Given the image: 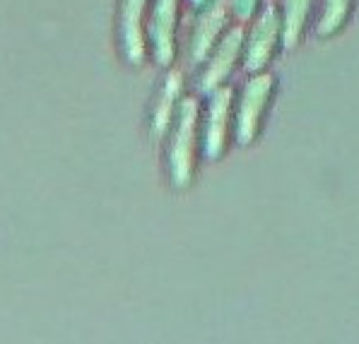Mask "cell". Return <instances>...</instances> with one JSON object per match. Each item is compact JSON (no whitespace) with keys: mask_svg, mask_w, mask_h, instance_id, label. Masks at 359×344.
I'll return each mask as SVG.
<instances>
[{"mask_svg":"<svg viewBox=\"0 0 359 344\" xmlns=\"http://www.w3.org/2000/svg\"><path fill=\"white\" fill-rule=\"evenodd\" d=\"M201 94L189 97L186 94L171 121L167 135H164V169L167 181L174 191L184 193L196 183L198 162L203 159L201 152Z\"/></svg>","mask_w":359,"mask_h":344,"instance_id":"obj_1","label":"cell"},{"mask_svg":"<svg viewBox=\"0 0 359 344\" xmlns=\"http://www.w3.org/2000/svg\"><path fill=\"white\" fill-rule=\"evenodd\" d=\"M280 80L273 70L248 73L244 85L234 90V145L251 147L263 135L273 111Z\"/></svg>","mask_w":359,"mask_h":344,"instance_id":"obj_2","label":"cell"},{"mask_svg":"<svg viewBox=\"0 0 359 344\" xmlns=\"http://www.w3.org/2000/svg\"><path fill=\"white\" fill-rule=\"evenodd\" d=\"M244 36V58H241V70L248 73H261L270 70L280 53L285 48L283 36V20L275 0H268L258 15L251 22H246Z\"/></svg>","mask_w":359,"mask_h":344,"instance_id":"obj_3","label":"cell"},{"mask_svg":"<svg viewBox=\"0 0 359 344\" xmlns=\"http://www.w3.org/2000/svg\"><path fill=\"white\" fill-rule=\"evenodd\" d=\"M201 152L205 162H219L234 142V87L224 85L219 90L201 97Z\"/></svg>","mask_w":359,"mask_h":344,"instance_id":"obj_4","label":"cell"},{"mask_svg":"<svg viewBox=\"0 0 359 344\" xmlns=\"http://www.w3.org/2000/svg\"><path fill=\"white\" fill-rule=\"evenodd\" d=\"M244 36L246 27L241 22H234L224 36L215 43V48L208 53V58L198 65L196 75V92L201 97L219 90V87L229 85L236 70L241 68V58H244Z\"/></svg>","mask_w":359,"mask_h":344,"instance_id":"obj_5","label":"cell"},{"mask_svg":"<svg viewBox=\"0 0 359 344\" xmlns=\"http://www.w3.org/2000/svg\"><path fill=\"white\" fill-rule=\"evenodd\" d=\"M186 0H150L147 53L159 68H174L179 58L181 10Z\"/></svg>","mask_w":359,"mask_h":344,"instance_id":"obj_6","label":"cell"},{"mask_svg":"<svg viewBox=\"0 0 359 344\" xmlns=\"http://www.w3.org/2000/svg\"><path fill=\"white\" fill-rule=\"evenodd\" d=\"M193 13H196V18H193L189 32L186 58H189L193 68H198L215 48V43L224 36V32L234 25V15H231L227 0H208L205 5H201Z\"/></svg>","mask_w":359,"mask_h":344,"instance_id":"obj_7","label":"cell"},{"mask_svg":"<svg viewBox=\"0 0 359 344\" xmlns=\"http://www.w3.org/2000/svg\"><path fill=\"white\" fill-rule=\"evenodd\" d=\"M147 15L150 0H118L116 13V43L118 53L133 68L147 60Z\"/></svg>","mask_w":359,"mask_h":344,"instance_id":"obj_8","label":"cell"},{"mask_svg":"<svg viewBox=\"0 0 359 344\" xmlns=\"http://www.w3.org/2000/svg\"><path fill=\"white\" fill-rule=\"evenodd\" d=\"M186 97V80L184 73L176 68H167V75L159 82V90L154 94V102L150 109V132L152 137L162 140L167 135L171 121Z\"/></svg>","mask_w":359,"mask_h":344,"instance_id":"obj_9","label":"cell"},{"mask_svg":"<svg viewBox=\"0 0 359 344\" xmlns=\"http://www.w3.org/2000/svg\"><path fill=\"white\" fill-rule=\"evenodd\" d=\"M283 20L285 48H297L306 39L318 13V0H275Z\"/></svg>","mask_w":359,"mask_h":344,"instance_id":"obj_10","label":"cell"},{"mask_svg":"<svg viewBox=\"0 0 359 344\" xmlns=\"http://www.w3.org/2000/svg\"><path fill=\"white\" fill-rule=\"evenodd\" d=\"M357 0H318V13L313 20V32L323 41H333L350 27L355 18Z\"/></svg>","mask_w":359,"mask_h":344,"instance_id":"obj_11","label":"cell"},{"mask_svg":"<svg viewBox=\"0 0 359 344\" xmlns=\"http://www.w3.org/2000/svg\"><path fill=\"white\" fill-rule=\"evenodd\" d=\"M227 3H229L231 15H234V22L246 25V22H251L256 18L258 10H261L268 0H227Z\"/></svg>","mask_w":359,"mask_h":344,"instance_id":"obj_12","label":"cell"},{"mask_svg":"<svg viewBox=\"0 0 359 344\" xmlns=\"http://www.w3.org/2000/svg\"><path fill=\"white\" fill-rule=\"evenodd\" d=\"M186 3H189V8H191V10H198L201 5H205L208 0H186Z\"/></svg>","mask_w":359,"mask_h":344,"instance_id":"obj_13","label":"cell"}]
</instances>
